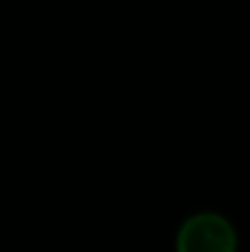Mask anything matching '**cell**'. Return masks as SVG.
Wrapping results in <instances>:
<instances>
[{"label":"cell","instance_id":"cell-1","mask_svg":"<svg viewBox=\"0 0 250 252\" xmlns=\"http://www.w3.org/2000/svg\"><path fill=\"white\" fill-rule=\"evenodd\" d=\"M239 235L224 214L200 211L188 217L177 235V252H236Z\"/></svg>","mask_w":250,"mask_h":252}]
</instances>
